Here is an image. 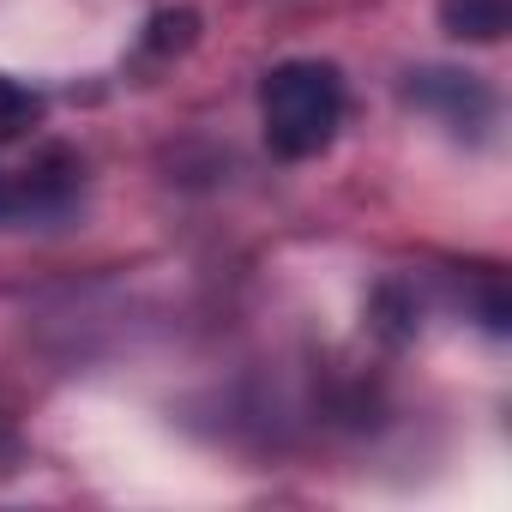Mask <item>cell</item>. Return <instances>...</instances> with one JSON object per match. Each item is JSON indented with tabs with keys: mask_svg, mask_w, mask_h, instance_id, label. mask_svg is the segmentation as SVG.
<instances>
[{
	"mask_svg": "<svg viewBox=\"0 0 512 512\" xmlns=\"http://www.w3.org/2000/svg\"><path fill=\"white\" fill-rule=\"evenodd\" d=\"M260 121H266V145L284 163H308L320 157L338 127H344V79L332 61H284L266 73L260 85Z\"/></svg>",
	"mask_w": 512,
	"mask_h": 512,
	"instance_id": "obj_1",
	"label": "cell"
},
{
	"mask_svg": "<svg viewBox=\"0 0 512 512\" xmlns=\"http://www.w3.org/2000/svg\"><path fill=\"white\" fill-rule=\"evenodd\" d=\"M37 121H43V97H37L31 85H19V79H7V73H0V145L25 139Z\"/></svg>",
	"mask_w": 512,
	"mask_h": 512,
	"instance_id": "obj_5",
	"label": "cell"
},
{
	"mask_svg": "<svg viewBox=\"0 0 512 512\" xmlns=\"http://www.w3.org/2000/svg\"><path fill=\"white\" fill-rule=\"evenodd\" d=\"M85 169L73 151H37L25 169H0V229L19 223H61L79 205Z\"/></svg>",
	"mask_w": 512,
	"mask_h": 512,
	"instance_id": "obj_2",
	"label": "cell"
},
{
	"mask_svg": "<svg viewBox=\"0 0 512 512\" xmlns=\"http://www.w3.org/2000/svg\"><path fill=\"white\" fill-rule=\"evenodd\" d=\"M0 446H7V428H0Z\"/></svg>",
	"mask_w": 512,
	"mask_h": 512,
	"instance_id": "obj_6",
	"label": "cell"
},
{
	"mask_svg": "<svg viewBox=\"0 0 512 512\" xmlns=\"http://www.w3.org/2000/svg\"><path fill=\"white\" fill-rule=\"evenodd\" d=\"M440 19L464 43H500V31H506V0H440Z\"/></svg>",
	"mask_w": 512,
	"mask_h": 512,
	"instance_id": "obj_4",
	"label": "cell"
},
{
	"mask_svg": "<svg viewBox=\"0 0 512 512\" xmlns=\"http://www.w3.org/2000/svg\"><path fill=\"white\" fill-rule=\"evenodd\" d=\"M410 103L416 109H428V115H440L452 133H482L488 121H494V97L470 79V73H416L410 79Z\"/></svg>",
	"mask_w": 512,
	"mask_h": 512,
	"instance_id": "obj_3",
	"label": "cell"
}]
</instances>
